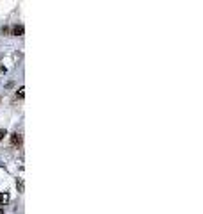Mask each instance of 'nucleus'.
<instances>
[{"instance_id": "f257e3e1", "label": "nucleus", "mask_w": 203, "mask_h": 214, "mask_svg": "<svg viewBox=\"0 0 203 214\" xmlns=\"http://www.w3.org/2000/svg\"><path fill=\"white\" fill-rule=\"evenodd\" d=\"M22 141H23L22 134H18V132L11 134V145H13V146H20V145H22Z\"/></svg>"}, {"instance_id": "f03ea898", "label": "nucleus", "mask_w": 203, "mask_h": 214, "mask_svg": "<svg viewBox=\"0 0 203 214\" xmlns=\"http://www.w3.org/2000/svg\"><path fill=\"white\" fill-rule=\"evenodd\" d=\"M23 25H14L13 27V36H23Z\"/></svg>"}, {"instance_id": "7ed1b4c3", "label": "nucleus", "mask_w": 203, "mask_h": 214, "mask_svg": "<svg viewBox=\"0 0 203 214\" xmlns=\"http://www.w3.org/2000/svg\"><path fill=\"white\" fill-rule=\"evenodd\" d=\"M0 203H2V205L9 203V195H7V193H0Z\"/></svg>"}, {"instance_id": "20e7f679", "label": "nucleus", "mask_w": 203, "mask_h": 214, "mask_svg": "<svg viewBox=\"0 0 203 214\" xmlns=\"http://www.w3.org/2000/svg\"><path fill=\"white\" fill-rule=\"evenodd\" d=\"M16 96H18V98H23V96H25V88H23V86L16 91Z\"/></svg>"}, {"instance_id": "39448f33", "label": "nucleus", "mask_w": 203, "mask_h": 214, "mask_svg": "<svg viewBox=\"0 0 203 214\" xmlns=\"http://www.w3.org/2000/svg\"><path fill=\"white\" fill-rule=\"evenodd\" d=\"M7 136V132H6V129H0V141L4 139V137Z\"/></svg>"}, {"instance_id": "423d86ee", "label": "nucleus", "mask_w": 203, "mask_h": 214, "mask_svg": "<svg viewBox=\"0 0 203 214\" xmlns=\"http://www.w3.org/2000/svg\"><path fill=\"white\" fill-rule=\"evenodd\" d=\"M16 187L20 189V191H23V182L22 180H16Z\"/></svg>"}, {"instance_id": "0eeeda50", "label": "nucleus", "mask_w": 203, "mask_h": 214, "mask_svg": "<svg viewBox=\"0 0 203 214\" xmlns=\"http://www.w3.org/2000/svg\"><path fill=\"white\" fill-rule=\"evenodd\" d=\"M2 32H4V34H9V27H2Z\"/></svg>"}, {"instance_id": "6e6552de", "label": "nucleus", "mask_w": 203, "mask_h": 214, "mask_svg": "<svg viewBox=\"0 0 203 214\" xmlns=\"http://www.w3.org/2000/svg\"><path fill=\"white\" fill-rule=\"evenodd\" d=\"M2 73H6V68H4V64H0V75Z\"/></svg>"}]
</instances>
